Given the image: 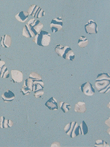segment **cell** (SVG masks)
<instances>
[{"label":"cell","mask_w":110,"mask_h":147,"mask_svg":"<svg viewBox=\"0 0 110 147\" xmlns=\"http://www.w3.org/2000/svg\"><path fill=\"white\" fill-rule=\"evenodd\" d=\"M33 41L40 47H47L51 41V35L48 32L42 30L37 35L34 37Z\"/></svg>","instance_id":"1"},{"label":"cell","mask_w":110,"mask_h":147,"mask_svg":"<svg viewBox=\"0 0 110 147\" xmlns=\"http://www.w3.org/2000/svg\"><path fill=\"white\" fill-rule=\"evenodd\" d=\"M27 24L31 28L32 32L34 34V36L37 35L39 32L42 30L43 27V24L42 23L40 22V20L36 19L35 18H33L30 20L27 23Z\"/></svg>","instance_id":"2"},{"label":"cell","mask_w":110,"mask_h":147,"mask_svg":"<svg viewBox=\"0 0 110 147\" xmlns=\"http://www.w3.org/2000/svg\"><path fill=\"white\" fill-rule=\"evenodd\" d=\"M63 21L62 18L59 17L53 18L51 23H50V28L52 33H56L61 30L63 28Z\"/></svg>","instance_id":"3"},{"label":"cell","mask_w":110,"mask_h":147,"mask_svg":"<svg viewBox=\"0 0 110 147\" xmlns=\"http://www.w3.org/2000/svg\"><path fill=\"white\" fill-rule=\"evenodd\" d=\"M80 89H81V92L86 96H93L96 93L95 89L93 87L92 85L89 82H86L82 84L80 87Z\"/></svg>","instance_id":"4"},{"label":"cell","mask_w":110,"mask_h":147,"mask_svg":"<svg viewBox=\"0 0 110 147\" xmlns=\"http://www.w3.org/2000/svg\"><path fill=\"white\" fill-rule=\"evenodd\" d=\"M84 30L88 34H98V25L93 20H90L84 26Z\"/></svg>","instance_id":"5"},{"label":"cell","mask_w":110,"mask_h":147,"mask_svg":"<svg viewBox=\"0 0 110 147\" xmlns=\"http://www.w3.org/2000/svg\"><path fill=\"white\" fill-rule=\"evenodd\" d=\"M11 78L14 83H20L23 80V74L19 70H12L11 71Z\"/></svg>","instance_id":"6"},{"label":"cell","mask_w":110,"mask_h":147,"mask_svg":"<svg viewBox=\"0 0 110 147\" xmlns=\"http://www.w3.org/2000/svg\"><path fill=\"white\" fill-rule=\"evenodd\" d=\"M45 106L50 110H57L59 109V105L58 101L54 96L49 98L45 103Z\"/></svg>","instance_id":"7"},{"label":"cell","mask_w":110,"mask_h":147,"mask_svg":"<svg viewBox=\"0 0 110 147\" xmlns=\"http://www.w3.org/2000/svg\"><path fill=\"white\" fill-rule=\"evenodd\" d=\"M110 80H101L96 81L95 86L98 90V92L103 90L110 86Z\"/></svg>","instance_id":"8"},{"label":"cell","mask_w":110,"mask_h":147,"mask_svg":"<svg viewBox=\"0 0 110 147\" xmlns=\"http://www.w3.org/2000/svg\"><path fill=\"white\" fill-rule=\"evenodd\" d=\"M1 98L5 102H10L15 99V95L12 91L8 89L2 94Z\"/></svg>","instance_id":"9"},{"label":"cell","mask_w":110,"mask_h":147,"mask_svg":"<svg viewBox=\"0 0 110 147\" xmlns=\"http://www.w3.org/2000/svg\"><path fill=\"white\" fill-rule=\"evenodd\" d=\"M62 57L65 60H69L70 61H74L75 58V55L74 52H73V51L71 49V48L69 47V46H67V48H66Z\"/></svg>","instance_id":"10"},{"label":"cell","mask_w":110,"mask_h":147,"mask_svg":"<svg viewBox=\"0 0 110 147\" xmlns=\"http://www.w3.org/2000/svg\"><path fill=\"white\" fill-rule=\"evenodd\" d=\"M12 43V40L10 36L5 35L3 36L1 38V45L4 48H10Z\"/></svg>","instance_id":"11"},{"label":"cell","mask_w":110,"mask_h":147,"mask_svg":"<svg viewBox=\"0 0 110 147\" xmlns=\"http://www.w3.org/2000/svg\"><path fill=\"white\" fill-rule=\"evenodd\" d=\"M29 15L28 12L24 11H20L19 13H18L17 15H15L16 19L20 22H25L27 21V20L29 19Z\"/></svg>","instance_id":"12"},{"label":"cell","mask_w":110,"mask_h":147,"mask_svg":"<svg viewBox=\"0 0 110 147\" xmlns=\"http://www.w3.org/2000/svg\"><path fill=\"white\" fill-rule=\"evenodd\" d=\"M22 34L24 37L27 38H33L34 37V34L32 32L31 28H30V26L27 24L25 25L23 29H22Z\"/></svg>","instance_id":"13"},{"label":"cell","mask_w":110,"mask_h":147,"mask_svg":"<svg viewBox=\"0 0 110 147\" xmlns=\"http://www.w3.org/2000/svg\"><path fill=\"white\" fill-rule=\"evenodd\" d=\"M86 110V103L84 102H81L80 101L78 103H77L75 106V111L76 112H79V113H84Z\"/></svg>","instance_id":"14"},{"label":"cell","mask_w":110,"mask_h":147,"mask_svg":"<svg viewBox=\"0 0 110 147\" xmlns=\"http://www.w3.org/2000/svg\"><path fill=\"white\" fill-rule=\"evenodd\" d=\"M44 87V83L41 80H34L33 82V90L32 91L35 92L40 89H43Z\"/></svg>","instance_id":"15"},{"label":"cell","mask_w":110,"mask_h":147,"mask_svg":"<svg viewBox=\"0 0 110 147\" xmlns=\"http://www.w3.org/2000/svg\"><path fill=\"white\" fill-rule=\"evenodd\" d=\"M79 135H81V127H80V125H79V124H78V123L76 121L69 136L71 138H75L79 136Z\"/></svg>","instance_id":"16"},{"label":"cell","mask_w":110,"mask_h":147,"mask_svg":"<svg viewBox=\"0 0 110 147\" xmlns=\"http://www.w3.org/2000/svg\"><path fill=\"white\" fill-rule=\"evenodd\" d=\"M10 77V73L7 67L5 65L3 66L0 68V78H3V79H7Z\"/></svg>","instance_id":"17"},{"label":"cell","mask_w":110,"mask_h":147,"mask_svg":"<svg viewBox=\"0 0 110 147\" xmlns=\"http://www.w3.org/2000/svg\"><path fill=\"white\" fill-rule=\"evenodd\" d=\"M66 48H67V46L66 45L58 44L56 46V47H55V52L56 53V54L58 55L59 57H62Z\"/></svg>","instance_id":"18"},{"label":"cell","mask_w":110,"mask_h":147,"mask_svg":"<svg viewBox=\"0 0 110 147\" xmlns=\"http://www.w3.org/2000/svg\"><path fill=\"white\" fill-rule=\"evenodd\" d=\"M88 44V40L86 36H82L79 38V40H78V45L80 47L84 48L86 47Z\"/></svg>","instance_id":"19"},{"label":"cell","mask_w":110,"mask_h":147,"mask_svg":"<svg viewBox=\"0 0 110 147\" xmlns=\"http://www.w3.org/2000/svg\"><path fill=\"white\" fill-rule=\"evenodd\" d=\"M76 121H72V122H70L68 124H67V125H65V128H64V131H65V133L68 135H70L71 133L72 130H73V127H74L75 125V123Z\"/></svg>","instance_id":"20"},{"label":"cell","mask_w":110,"mask_h":147,"mask_svg":"<svg viewBox=\"0 0 110 147\" xmlns=\"http://www.w3.org/2000/svg\"><path fill=\"white\" fill-rule=\"evenodd\" d=\"M39 7H40L36 5H35V4L32 5L29 7L28 11H27V12H28V13H29V16H33V17H34V15H35L36 13V11H38V9Z\"/></svg>","instance_id":"21"},{"label":"cell","mask_w":110,"mask_h":147,"mask_svg":"<svg viewBox=\"0 0 110 147\" xmlns=\"http://www.w3.org/2000/svg\"><path fill=\"white\" fill-rule=\"evenodd\" d=\"M59 107H60L61 109L64 113H67L69 112V110L71 109V105L65 102H59Z\"/></svg>","instance_id":"22"},{"label":"cell","mask_w":110,"mask_h":147,"mask_svg":"<svg viewBox=\"0 0 110 147\" xmlns=\"http://www.w3.org/2000/svg\"><path fill=\"white\" fill-rule=\"evenodd\" d=\"M80 127H81V135H86L87 133H88V125H87V124H86L85 121H82L81 125H80Z\"/></svg>","instance_id":"23"},{"label":"cell","mask_w":110,"mask_h":147,"mask_svg":"<svg viewBox=\"0 0 110 147\" xmlns=\"http://www.w3.org/2000/svg\"><path fill=\"white\" fill-rule=\"evenodd\" d=\"M94 146L96 147H109V144L107 143L106 141H104V140H97L96 141V143L94 144Z\"/></svg>","instance_id":"24"},{"label":"cell","mask_w":110,"mask_h":147,"mask_svg":"<svg viewBox=\"0 0 110 147\" xmlns=\"http://www.w3.org/2000/svg\"><path fill=\"white\" fill-rule=\"evenodd\" d=\"M45 11H43V9L41 8V7H39L38 9V11H36V13L35 14V15H34V18H40L41 17H43V16L45 15Z\"/></svg>","instance_id":"25"},{"label":"cell","mask_w":110,"mask_h":147,"mask_svg":"<svg viewBox=\"0 0 110 147\" xmlns=\"http://www.w3.org/2000/svg\"><path fill=\"white\" fill-rule=\"evenodd\" d=\"M33 82H34V80H33L32 79H31V78H29L28 79L25 80V81H24V83L23 86H25V87H29V88L31 89V90H33Z\"/></svg>","instance_id":"26"},{"label":"cell","mask_w":110,"mask_h":147,"mask_svg":"<svg viewBox=\"0 0 110 147\" xmlns=\"http://www.w3.org/2000/svg\"><path fill=\"white\" fill-rule=\"evenodd\" d=\"M101 80H110V77L107 73H101L96 78V81Z\"/></svg>","instance_id":"27"},{"label":"cell","mask_w":110,"mask_h":147,"mask_svg":"<svg viewBox=\"0 0 110 147\" xmlns=\"http://www.w3.org/2000/svg\"><path fill=\"white\" fill-rule=\"evenodd\" d=\"M29 78L33 80H42V77L40 76L36 72H32L29 76Z\"/></svg>","instance_id":"28"},{"label":"cell","mask_w":110,"mask_h":147,"mask_svg":"<svg viewBox=\"0 0 110 147\" xmlns=\"http://www.w3.org/2000/svg\"><path fill=\"white\" fill-rule=\"evenodd\" d=\"M20 91H21V93L23 94L24 95H28L31 93L32 90L30 88H29V87L23 86L21 88V89H20Z\"/></svg>","instance_id":"29"},{"label":"cell","mask_w":110,"mask_h":147,"mask_svg":"<svg viewBox=\"0 0 110 147\" xmlns=\"http://www.w3.org/2000/svg\"><path fill=\"white\" fill-rule=\"evenodd\" d=\"M43 94H44V91H43V89H40V90H38L34 92V97L36 98H40L41 96H42Z\"/></svg>","instance_id":"30"},{"label":"cell","mask_w":110,"mask_h":147,"mask_svg":"<svg viewBox=\"0 0 110 147\" xmlns=\"http://www.w3.org/2000/svg\"><path fill=\"white\" fill-rule=\"evenodd\" d=\"M7 119L5 117L3 118V128H7Z\"/></svg>","instance_id":"31"},{"label":"cell","mask_w":110,"mask_h":147,"mask_svg":"<svg viewBox=\"0 0 110 147\" xmlns=\"http://www.w3.org/2000/svg\"><path fill=\"white\" fill-rule=\"evenodd\" d=\"M109 88H110V86H108L107 87H106V88H105V89H103V90L99 91V93H106L108 91H109Z\"/></svg>","instance_id":"32"},{"label":"cell","mask_w":110,"mask_h":147,"mask_svg":"<svg viewBox=\"0 0 110 147\" xmlns=\"http://www.w3.org/2000/svg\"><path fill=\"white\" fill-rule=\"evenodd\" d=\"M13 125V122L11 119H7V126L8 127H11Z\"/></svg>","instance_id":"33"},{"label":"cell","mask_w":110,"mask_h":147,"mask_svg":"<svg viewBox=\"0 0 110 147\" xmlns=\"http://www.w3.org/2000/svg\"><path fill=\"white\" fill-rule=\"evenodd\" d=\"M51 146H52V147H54V146L59 147V146H60V143H59V142H55L52 144Z\"/></svg>","instance_id":"34"},{"label":"cell","mask_w":110,"mask_h":147,"mask_svg":"<svg viewBox=\"0 0 110 147\" xmlns=\"http://www.w3.org/2000/svg\"><path fill=\"white\" fill-rule=\"evenodd\" d=\"M4 65H5V61H0V68H1L2 66H4Z\"/></svg>","instance_id":"35"},{"label":"cell","mask_w":110,"mask_h":147,"mask_svg":"<svg viewBox=\"0 0 110 147\" xmlns=\"http://www.w3.org/2000/svg\"><path fill=\"white\" fill-rule=\"evenodd\" d=\"M105 123L107 124V125H108V126H109V118H108L106 120V121H105Z\"/></svg>","instance_id":"36"},{"label":"cell","mask_w":110,"mask_h":147,"mask_svg":"<svg viewBox=\"0 0 110 147\" xmlns=\"http://www.w3.org/2000/svg\"><path fill=\"white\" fill-rule=\"evenodd\" d=\"M0 61H1V58H0Z\"/></svg>","instance_id":"37"}]
</instances>
